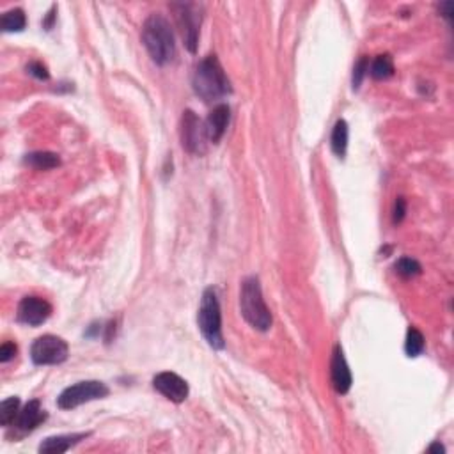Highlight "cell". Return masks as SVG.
I'll return each mask as SVG.
<instances>
[{
  "mask_svg": "<svg viewBox=\"0 0 454 454\" xmlns=\"http://www.w3.org/2000/svg\"><path fill=\"white\" fill-rule=\"evenodd\" d=\"M240 310L245 322L259 332H266L272 326V312L263 298L261 284L258 277H247L240 289Z\"/></svg>",
  "mask_w": 454,
  "mask_h": 454,
  "instance_id": "cell-3",
  "label": "cell"
},
{
  "mask_svg": "<svg viewBox=\"0 0 454 454\" xmlns=\"http://www.w3.org/2000/svg\"><path fill=\"white\" fill-rule=\"evenodd\" d=\"M330 380H332V387L336 389L337 394H346L352 387V371H350L348 362L345 359V353L339 345L333 348L332 352V362H330Z\"/></svg>",
  "mask_w": 454,
  "mask_h": 454,
  "instance_id": "cell-11",
  "label": "cell"
},
{
  "mask_svg": "<svg viewBox=\"0 0 454 454\" xmlns=\"http://www.w3.org/2000/svg\"><path fill=\"white\" fill-rule=\"evenodd\" d=\"M192 85L195 95L206 103L219 102V99L226 98L227 95H231L233 91L231 80L227 78L215 53L205 57L199 62L195 73H193Z\"/></svg>",
  "mask_w": 454,
  "mask_h": 454,
  "instance_id": "cell-1",
  "label": "cell"
},
{
  "mask_svg": "<svg viewBox=\"0 0 454 454\" xmlns=\"http://www.w3.org/2000/svg\"><path fill=\"white\" fill-rule=\"evenodd\" d=\"M142 43L153 62L169 64L176 55V43L170 23L162 15H151L142 25Z\"/></svg>",
  "mask_w": 454,
  "mask_h": 454,
  "instance_id": "cell-2",
  "label": "cell"
},
{
  "mask_svg": "<svg viewBox=\"0 0 454 454\" xmlns=\"http://www.w3.org/2000/svg\"><path fill=\"white\" fill-rule=\"evenodd\" d=\"M429 453H435V450H436V453H446V449H443V447L442 446H440V443L439 442H435V443H433V446L432 447H429Z\"/></svg>",
  "mask_w": 454,
  "mask_h": 454,
  "instance_id": "cell-28",
  "label": "cell"
},
{
  "mask_svg": "<svg viewBox=\"0 0 454 454\" xmlns=\"http://www.w3.org/2000/svg\"><path fill=\"white\" fill-rule=\"evenodd\" d=\"M23 163L29 167H32V169L48 170V169H55V167L61 165V158H59V155H55V153L34 151V153H29V155H25Z\"/></svg>",
  "mask_w": 454,
  "mask_h": 454,
  "instance_id": "cell-15",
  "label": "cell"
},
{
  "mask_svg": "<svg viewBox=\"0 0 454 454\" xmlns=\"http://www.w3.org/2000/svg\"><path fill=\"white\" fill-rule=\"evenodd\" d=\"M394 270H396L397 275L405 277V279H410V277H415L420 273V265L419 261H415V259L412 258H401L397 259V263L394 265Z\"/></svg>",
  "mask_w": 454,
  "mask_h": 454,
  "instance_id": "cell-21",
  "label": "cell"
},
{
  "mask_svg": "<svg viewBox=\"0 0 454 454\" xmlns=\"http://www.w3.org/2000/svg\"><path fill=\"white\" fill-rule=\"evenodd\" d=\"M27 71L31 73L32 76H36L38 80H48L50 73L46 69V66L43 62H31V64L27 66Z\"/></svg>",
  "mask_w": 454,
  "mask_h": 454,
  "instance_id": "cell-23",
  "label": "cell"
},
{
  "mask_svg": "<svg viewBox=\"0 0 454 454\" xmlns=\"http://www.w3.org/2000/svg\"><path fill=\"white\" fill-rule=\"evenodd\" d=\"M330 146H332V151L336 153V156L345 158L346 149H348V125H346L345 119H339L333 126Z\"/></svg>",
  "mask_w": 454,
  "mask_h": 454,
  "instance_id": "cell-16",
  "label": "cell"
},
{
  "mask_svg": "<svg viewBox=\"0 0 454 454\" xmlns=\"http://www.w3.org/2000/svg\"><path fill=\"white\" fill-rule=\"evenodd\" d=\"M369 73H371V76L375 80H385L389 78V76H392L394 75L392 57H390L389 53H383V55L376 57L375 61H373Z\"/></svg>",
  "mask_w": 454,
  "mask_h": 454,
  "instance_id": "cell-18",
  "label": "cell"
},
{
  "mask_svg": "<svg viewBox=\"0 0 454 454\" xmlns=\"http://www.w3.org/2000/svg\"><path fill=\"white\" fill-rule=\"evenodd\" d=\"M25 25L27 18L22 9H11V11L4 13L2 20H0V27L4 32H22Z\"/></svg>",
  "mask_w": 454,
  "mask_h": 454,
  "instance_id": "cell-17",
  "label": "cell"
},
{
  "mask_svg": "<svg viewBox=\"0 0 454 454\" xmlns=\"http://www.w3.org/2000/svg\"><path fill=\"white\" fill-rule=\"evenodd\" d=\"M106 396H109V387L105 383L98 380H88V382H78L62 390L57 399V405L62 410H73L83 403L103 399Z\"/></svg>",
  "mask_w": 454,
  "mask_h": 454,
  "instance_id": "cell-6",
  "label": "cell"
},
{
  "mask_svg": "<svg viewBox=\"0 0 454 454\" xmlns=\"http://www.w3.org/2000/svg\"><path fill=\"white\" fill-rule=\"evenodd\" d=\"M405 213H406V201L403 199V197H397L396 199V205H394V223H399L403 222V219H405Z\"/></svg>",
  "mask_w": 454,
  "mask_h": 454,
  "instance_id": "cell-25",
  "label": "cell"
},
{
  "mask_svg": "<svg viewBox=\"0 0 454 454\" xmlns=\"http://www.w3.org/2000/svg\"><path fill=\"white\" fill-rule=\"evenodd\" d=\"M18 413H20V399L18 397H8V399L2 401V406H0V424L8 428V426L15 424Z\"/></svg>",
  "mask_w": 454,
  "mask_h": 454,
  "instance_id": "cell-19",
  "label": "cell"
},
{
  "mask_svg": "<svg viewBox=\"0 0 454 454\" xmlns=\"http://www.w3.org/2000/svg\"><path fill=\"white\" fill-rule=\"evenodd\" d=\"M229 119H231V109L226 105V103H220L215 109L209 112V116L205 121V130L206 137H208V142H220V139L226 133L227 125H229Z\"/></svg>",
  "mask_w": 454,
  "mask_h": 454,
  "instance_id": "cell-12",
  "label": "cell"
},
{
  "mask_svg": "<svg viewBox=\"0 0 454 454\" xmlns=\"http://www.w3.org/2000/svg\"><path fill=\"white\" fill-rule=\"evenodd\" d=\"M367 71H369V59H367V57H362V59L355 64V68H353V78H352L353 91H359L360 83H362L364 76L367 75Z\"/></svg>",
  "mask_w": 454,
  "mask_h": 454,
  "instance_id": "cell-22",
  "label": "cell"
},
{
  "mask_svg": "<svg viewBox=\"0 0 454 454\" xmlns=\"http://www.w3.org/2000/svg\"><path fill=\"white\" fill-rule=\"evenodd\" d=\"M205 123L192 110H185L181 118V144L192 155H202L206 151Z\"/></svg>",
  "mask_w": 454,
  "mask_h": 454,
  "instance_id": "cell-8",
  "label": "cell"
},
{
  "mask_svg": "<svg viewBox=\"0 0 454 454\" xmlns=\"http://www.w3.org/2000/svg\"><path fill=\"white\" fill-rule=\"evenodd\" d=\"M16 352H18V348H16L15 343H9V340L4 343V345L0 346V362H9L16 355Z\"/></svg>",
  "mask_w": 454,
  "mask_h": 454,
  "instance_id": "cell-24",
  "label": "cell"
},
{
  "mask_svg": "<svg viewBox=\"0 0 454 454\" xmlns=\"http://www.w3.org/2000/svg\"><path fill=\"white\" fill-rule=\"evenodd\" d=\"M68 343L57 336H41L32 343L31 359L38 366H55L68 359Z\"/></svg>",
  "mask_w": 454,
  "mask_h": 454,
  "instance_id": "cell-7",
  "label": "cell"
},
{
  "mask_svg": "<svg viewBox=\"0 0 454 454\" xmlns=\"http://www.w3.org/2000/svg\"><path fill=\"white\" fill-rule=\"evenodd\" d=\"M52 315V305L41 296H25L18 305V322L29 326H39Z\"/></svg>",
  "mask_w": 454,
  "mask_h": 454,
  "instance_id": "cell-9",
  "label": "cell"
},
{
  "mask_svg": "<svg viewBox=\"0 0 454 454\" xmlns=\"http://www.w3.org/2000/svg\"><path fill=\"white\" fill-rule=\"evenodd\" d=\"M53 13H55V8H53L52 11L48 13V18H46L45 22H43V25H45L46 31H50V29H52V23H53V20H55V15H53Z\"/></svg>",
  "mask_w": 454,
  "mask_h": 454,
  "instance_id": "cell-27",
  "label": "cell"
},
{
  "mask_svg": "<svg viewBox=\"0 0 454 454\" xmlns=\"http://www.w3.org/2000/svg\"><path fill=\"white\" fill-rule=\"evenodd\" d=\"M424 350V337L415 326H410L406 332V343H405V352L408 357H419Z\"/></svg>",
  "mask_w": 454,
  "mask_h": 454,
  "instance_id": "cell-20",
  "label": "cell"
},
{
  "mask_svg": "<svg viewBox=\"0 0 454 454\" xmlns=\"http://www.w3.org/2000/svg\"><path fill=\"white\" fill-rule=\"evenodd\" d=\"M46 412L43 410L41 403L38 399H32V401L27 403L22 410H20L18 417L15 420V426L18 432L22 433H31L38 428L39 424H43L46 420Z\"/></svg>",
  "mask_w": 454,
  "mask_h": 454,
  "instance_id": "cell-13",
  "label": "cell"
},
{
  "mask_svg": "<svg viewBox=\"0 0 454 454\" xmlns=\"http://www.w3.org/2000/svg\"><path fill=\"white\" fill-rule=\"evenodd\" d=\"M174 9L176 22H178L179 32H181L183 43L190 53H195L197 45H199V27L202 20V8L199 4H190V2H181V4H172Z\"/></svg>",
  "mask_w": 454,
  "mask_h": 454,
  "instance_id": "cell-5",
  "label": "cell"
},
{
  "mask_svg": "<svg viewBox=\"0 0 454 454\" xmlns=\"http://www.w3.org/2000/svg\"><path fill=\"white\" fill-rule=\"evenodd\" d=\"M197 323H199V329H201L205 339L208 340V345L215 350H222V312H220L219 296L213 288L205 289V293H202Z\"/></svg>",
  "mask_w": 454,
  "mask_h": 454,
  "instance_id": "cell-4",
  "label": "cell"
},
{
  "mask_svg": "<svg viewBox=\"0 0 454 454\" xmlns=\"http://www.w3.org/2000/svg\"><path fill=\"white\" fill-rule=\"evenodd\" d=\"M89 436V433H73V435H57L48 436L39 446V453L43 454H62L71 449L73 446Z\"/></svg>",
  "mask_w": 454,
  "mask_h": 454,
  "instance_id": "cell-14",
  "label": "cell"
},
{
  "mask_svg": "<svg viewBox=\"0 0 454 454\" xmlns=\"http://www.w3.org/2000/svg\"><path fill=\"white\" fill-rule=\"evenodd\" d=\"M153 387L172 403H183L188 397V383L176 373H158L153 378Z\"/></svg>",
  "mask_w": 454,
  "mask_h": 454,
  "instance_id": "cell-10",
  "label": "cell"
},
{
  "mask_svg": "<svg viewBox=\"0 0 454 454\" xmlns=\"http://www.w3.org/2000/svg\"><path fill=\"white\" fill-rule=\"evenodd\" d=\"M440 9H442V11H443V16H447V18H450V16H453L454 4H453V2H446V4L440 6Z\"/></svg>",
  "mask_w": 454,
  "mask_h": 454,
  "instance_id": "cell-26",
  "label": "cell"
}]
</instances>
